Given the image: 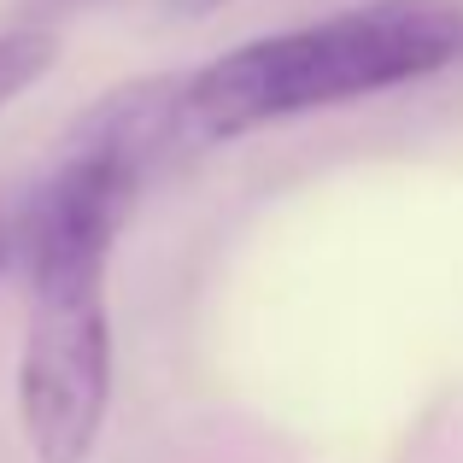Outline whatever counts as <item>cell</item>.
Returning a JSON list of instances; mask_svg holds the SVG:
<instances>
[{"instance_id": "cell-1", "label": "cell", "mask_w": 463, "mask_h": 463, "mask_svg": "<svg viewBox=\"0 0 463 463\" xmlns=\"http://www.w3.org/2000/svg\"><path fill=\"white\" fill-rule=\"evenodd\" d=\"M463 59V0H364L335 18L241 42L188 77V124L235 141L264 124L405 89Z\"/></svg>"}, {"instance_id": "cell-2", "label": "cell", "mask_w": 463, "mask_h": 463, "mask_svg": "<svg viewBox=\"0 0 463 463\" xmlns=\"http://www.w3.org/2000/svg\"><path fill=\"white\" fill-rule=\"evenodd\" d=\"M112 405L106 264H53L30 276V328L18 358V417L35 463H89Z\"/></svg>"}, {"instance_id": "cell-3", "label": "cell", "mask_w": 463, "mask_h": 463, "mask_svg": "<svg viewBox=\"0 0 463 463\" xmlns=\"http://www.w3.org/2000/svg\"><path fill=\"white\" fill-rule=\"evenodd\" d=\"M65 147L100 153L112 165L136 170L141 182H153L165 165H176L188 147H200V136L188 124V77H141L100 94L71 124Z\"/></svg>"}, {"instance_id": "cell-4", "label": "cell", "mask_w": 463, "mask_h": 463, "mask_svg": "<svg viewBox=\"0 0 463 463\" xmlns=\"http://www.w3.org/2000/svg\"><path fill=\"white\" fill-rule=\"evenodd\" d=\"M53 59H59L53 30H42V24H12V30H0V106H12L24 89H35V82L53 71Z\"/></svg>"}, {"instance_id": "cell-5", "label": "cell", "mask_w": 463, "mask_h": 463, "mask_svg": "<svg viewBox=\"0 0 463 463\" xmlns=\"http://www.w3.org/2000/svg\"><path fill=\"white\" fill-rule=\"evenodd\" d=\"M170 6H176L182 18H205V12H217L223 0H170Z\"/></svg>"}, {"instance_id": "cell-6", "label": "cell", "mask_w": 463, "mask_h": 463, "mask_svg": "<svg viewBox=\"0 0 463 463\" xmlns=\"http://www.w3.org/2000/svg\"><path fill=\"white\" fill-rule=\"evenodd\" d=\"M77 6H89V0H42V12H77Z\"/></svg>"}, {"instance_id": "cell-7", "label": "cell", "mask_w": 463, "mask_h": 463, "mask_svg": "<svg viewBox=\"0 0 463 463\" xmlns=\"http://www.w3.org/2000/svg\"><path fill=\"white\" fill-rule=\"evenodd\" d=\"M6 252H12V247H6V223H0V264H6Z\"/></svg>"}]
</instances>
